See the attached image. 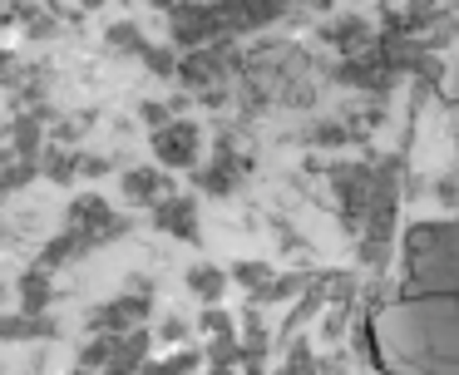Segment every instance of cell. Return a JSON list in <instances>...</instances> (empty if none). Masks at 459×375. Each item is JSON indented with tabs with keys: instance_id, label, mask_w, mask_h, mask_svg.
<instances>
[{
	"instance_id": "83f0119b",
	"label": "cell",
	"mask_w": 459,
	"mask_h": 375,
	"mask_svg": "<svg viewBox=\"0 0 459 375\" xmlns=\"http://www.w3.org/2000/svg\"><path fill=\"white\" fill-rule=\"evenodd\" d=\"M198 326H203L208 336H238V321H232V316L222 311V306H203Z\"/></svg>"
},
{
	"instance_id": "d6a6232c",
	"label": "cell",
	"mask_w": 459,
	"mask_h": 375,
	"mask_svg": "<svg viewBox=\"0 0 459 375\" xmlns=\"http://www.w3.org/2000/svg\"><path fill=\"white\" fill-rule=\"evenodd\" d=\"M21 79V65H15V49H0V84H15Z\"/></svg>"
},
{
	"instance_id": "ffe728a7",
	"label": "cell",
	"mask_w": 459,
	"mask_h": 375,
	"mask_svg": "<svg viewBox=\"0 0 459 375\" xmlns=\"http://www.w3.org/2000/svg\"><path fill=\"white\" fill-rule=\"evenodd\" d=\"M114 345H119V336H90V341L80 345V361H74V365H80L84 375H100L104 361L114 355Z\"/></svg>"
},
{
	"instance_id": "9c48e42d",
	"label": "cell",
	"mask_w": 459,
	"mask_h": 375,
	"mask_svg": "<svg viewBox=\"0 0 459 375\" xmlns=\"http://www.w3.org/2000/svg\"><path fill=\"white\" fill-rule=\"evenodd\" d=\"M15 301H21V316H45L55 306V276L30 266V272L15 282Z\"/></svg>"
},
{
	"instance_id": "f1b7e54d",
	"label": "cell",
	"mask_w": 459,
	"mask_h": 375,
	"mask_svg": "<svg viewBox=\"0 0 459 375\" xmlns=\"http://www.w3.org/2000/svg\"><path fill=\"white\" fill-rule=\"evenodd\" d=\"M346 138H351L346 124H316V128L307 134V144H316V148H341Z\"/></svg>"
},
{
	"instance_id": "2e32d148",
	"label": "cell",
	"mask_w": 459,
	"mask_h": 375,
	"mask_svg": "<svg viewBox=\"0 0 459 375\" xmlns=\"http://www.w3.org/2000/svg\"><path fill=\"white\" fill-rule=\"evenodd\" d=\"M104 45L119 49V55H134V59H139L143 49H149V35H143L139 20H114V25L104 30Z\"/></svg>"
},
{
	"instance_id": "ac0fdd59",
	"label": "cell",
	"mask_w": 459,
	"mask_h": 375,
	"mask_svg": "<svg viewBox=\"0 0 459 375\" xmlns=\"http://www.w3.org/2000/svg\"><path fill=\"white\" fill-rule=\"evenodd\" d=\"M35 178H40V163H35V158H5V168H0V203L11 193H21V188H30Z\"/></svg>"
},
{
	"instance_id": "5b68a950",
	"label": "cell",
	"mask_w": 459,
	"mask_h": 375,
	"mask_svg": "<svg viewBox=\"0 0 459 375\" xmlns=\"http://www.w3.org/2000/svg\"><path fill=\"white\" fill-rule=\"evenodd\" d=\"M153 316V296H134V292H119L109 301H100L90 311V336H129L134 326H143Z\"/></svg>"
},
{
	"instance_id": "836d02e7",
	"label": "cell",
	"mask_w": 459,
	"mask_h": 375,
	"mask_svg": "<svg viewBox=\"0 0 459 375\" xmlns=\"http://www.w3.org/2000/svg\"><path fill=\"white\" fill-rule=\"evenodd\" d=\"M439 197H445V203H459V183L455 178H439V188H435Z\"/></svg>"
},
{
	"instance_id": "d4e9b609",
	"label": "cell",
	"mask_w": 459,
	"mask_h": 375,
	"mask_svg": "<svg viewBox=\"0 0 459 375\" xmlns=\"http://www.w3.org/2000/svg\"><path fill=\"white\" fill-rule=\"evenodd\" d=\"M238 361H242L238 336H212L208 341V365H238Z\"/></svg>"
},
{
	"instance_id": "603a6c76",
	"label": "cell",
	"mask_w": 459,
	"mask_h": 375,
	"mask_svg": "<svg viewBox=\"0 0 459 375\" xmlns=\"http://www.w3.org/2000/svg\"><path fill=\"white\" fill-rule=\"evenodd\" d=\"M55 128H45V144L55 148H74L84 138V118H50Z\"/></svg>"
},
{
	"instance_id": "74e56055",
	"label": "cell",
	"mask_w": 459,
	"mask_h": 375,
	"mask_svg": "<svg viewBox=\"0 0 459 375\" xmlns=\"http://www.w3.org/2000/svg\"><path fill=\"white\" fill-rule=\"evenodd\" d=\"M70 375H84V371H80V365H74V371H70Z\"/></svg>"
},
{
	"instance_id": "1f68e13d",
	"label": "cell",
	"mask_w": 459,
	"mask_h": 375,
	"mask_svg": "<svg viewBox=\"0 0 459 375\" xmlns=\"http://www.w3.org/2000/svg\"><path fill=\"white\" fill-rule=\"evenodd\" d=\"M124 292H134V296H153L159 286H153V276H149V272H129V276H124Z\"/></svg>"
},
{
	"instance_id": "5bb4252c",
	"label": "cell",
	"mask_w": 459,
	"mask_h": 375,
	"mask_svg": "<svg viewBox=\"0 0 459 375\" xmlns=\"http://www.w3.org/2000/svg\"><path fill=\"white\" fill-rule=\"evenodd\" d=\"M321 35H326L336 49H346L351 59L366 55V49H370V25H366L360 15H341V20H331V25L321 30Z\"/></svg>"
},
{
	"instance_id": "52a82bcc",
	"label": "cell",
	"mask_w": 459,
	"mask_h": 375,
	"mask_svg": "<svg viewBox=\"0 0 459 375\" xmlns=\"http://www.w3.org/2000/svg\"><path fill=\"white\" fill-rule=\"evenodd\" d=\"M119 188H124V197H129L134 207H153L159 197L173 193V178L153 163V168H129V173L119 178Z\"/></svg>"
},
{
	"instance_id": "484cf974",
	"label": "cell",
	"mask_w": 459,
	"mask_h": 375,
	"mask_svg": "<svg viewBox=\"0 0 459 375\" xmlns=\"http://www.w3.org/2000/svg\"><path fill=\"white\" fill-rule=\"evenodd\" d=\"M188 331H193V326L183 321L178 311H173V316H163V321L153 326V341H163V345H183V341H188Z\"/></svg>"
},
{
	"instance_id": "d590c367",
	"label": "cell",
	"mask_w": 459,
	"mask_h": 375,
	"mask_svg": "<svg viewBox=\"0 0 459 375\" xmlns=\"http://www.w3.org/2000/svg\"><path fill=\"white\" fill-rule=\"evenodd\" d=\"M104 5V0H80V10H100Z\"/></svg>"
},
{
	"instance_id": "6da1fadb",
	"label": "cell",
	"mask_w": 459,
	"mask_h": 375,
	"mask_svg": "<svg viewBox=\"0 0 459 375\" xmlns=\"http://www.w3.org/2000/svg\"><path fill=\"white\" fill-rule=\"evenodd\" d=\"M65 227H70L90 252H100V247H109V242H119V237L134 232V217L114 213L100 193H80L70 207H65Z\"/></svg>"
},
{
	"instance_id": "8d00e7d4",
	"label": "cell",
	"mask_w": 459,
	"mask_h": 375,
	"mask_svg": "<svg viewBox=\"0 0 459 375\" xmlns=\"http://www.w3.org/2000/svg\"><path fill=\"white\" fill-rule=\"evenodd\" d=\"M11 237H15V232H11V227H0V247H5V242H11Z\"/></svg>"
},
{
	"instance_id": "44dd1931",
	"label": "cell",
	"mask_w": 459,
	"mask_h": 375,
	"mask_svg": "<svg viewBox=\"0 0 459 375\" xmlns=\"http://www.w3.org/2000/svg\"><path fill=\"white\" fill-rule=\"evenodd\" d=\"M272 276H277V272H272L267 262H232L228 282H232V286H242V292H247V296H257L262 286L272 282Z\"/></svg>"
},
{
	"instance_id": "ab89813d",
	"label": "cell",
	"mask_w": 459,
	"mask_h": 375,
	"mask_svg": "<svg viewBox=\"0 0 459 375\" xmlns=\"http://www.w3.org/2000/svg\"><path fill=\"white\" fill-rule=\"evenodd\" d=\"M0 296H5V286H0Z\"/></svg>"
},
{
	"instance_id": "4fadbf2b",
	"label": "cell",
	"mask_w": 459,
	"mask_h": 375,
	"mask_svg": "<svg viewBox=\"0 0 459 375\" xmlns=\"http://www.w3.org/2000/svg\"><path fill=\"white\" fill-rule=\"evenodd\" d=\"M5 138H11V158H40L45 124L35 114H15L11 124H5Z\"/></svg>"
},
{
	"instance_id": "f546056e",
	"label": "cell",
	"mask_w": 459,
	"mask_h": 375,
	"mask_svg": "<svg viewBox=\"0 0 459 375\" xmlns=\"http://www.w3.org/2000/svg\"><path fill=\"white\" fill-rule=\"evenodd\" d=\"M139 118H143V128L153 134V128H163L173 114H169V104H163V99H143V104H139Z\"/></svg>"
},
{
	"instance_id": "7a4b0ae2",
	"label": "cell",
	"mask_w": 459,
	"mask_h": 375,
	"mask_svg": "<svg viewBox=\"0 0 459 375\" xmlns=\"http://www.w3.org/2000/svg\"><path fill=\"white\" fill-rule=\"evenodd\" d=\"M242 178H247V158L232 148V134H218L212 158L193 168V188H198V193H212V197H232L242 188Z\"/></svg>"
},
{
	"instance_id": "ba28073f",
	"label": "cell",
	"mask_w": 459,
	"mask_h": 375,
	"mask_svg": "<svg viewBox=\"0 0 459 375\" xmlns=\"http://www.w3.org/2000/svg\"><path fill=\"white\" fill-rule=\"evenodd\" d=\"M149 345H153V331L149 326H134L129 336H119V345H114V355L104 361L100 375H139V365L149 361Z\"/></svg>"
},
{
	"instance_id": "7c38bea8",
	"label": "cell",
	"mask_w": 459,
	"mask_h": 375,
	"mask_svg": "<svg viewBox=\"0 0 459 375\" xmlns=\"http://www.w3.org/2000/svg\"><path fill=\"white\" fill-rule=\"evenodd\" d=\"M80 257H90V247L80 242V237L70 232V227H65V232H55L50 242L40 247V257H35V266H40V272H60V266H70V262H80Z\"/></svg>"
},
{
	"instance_id": "8fae6325",
	"label": "cell",
	"mask_w": 459,
	"mask_h": 375,
	"mask_svg": "<svg viewBox=\"0 0 459 375\" xmlns=\"http://www.w3.org/2000/svg\"><path fill=\"white\" fill-rule=\"evenodd\" d=\"M183 286H188L193 296H198L203 306H222V292H228V272L222 266H212V262H193L188 272H183Z\"/></svg>"
},
{
	"instance_id": "9a60e30c",
	"label": "cell",
	"mask_w": 459,
	"mask_h": 375,
	"mask_svg": "<svg viewBox=\"0 0 459 375\" xmlns=\"http://www.w3.org/2000/svg\"><path fill=\"white\" fill-rule=\"evenodd\" d=\"M311 286V276L307 272H287V276H272L267 286H262L257 296H247L252 306H277V301H291V296H301Z\"/></svg>"
},
{
	"instance_id": "30bf717a",
	"label": "cell",
	"mask_w": 459,
	"mask_h": 375,
	"mask_svg": "<svg viewBox=\"0 0 459 375\" xmlns=\"http://www.w3.org/2000/svg\"><path fill=\"white\" fill-rule=\"evenodd\" d=\"M0 341H60V321L45 316H0Z\"/></svg>"
},
{
	"instance_id": "3957f363",
	"label": "cell",
	"mask_w": 459,
	"mask_h": 375,
	"mask_svg": "<svg viewBox=\"0 0 459 375\" xmlns=\"http://www.w3.org/2000/svg\"><path fill=\"white\" fill-rule=\"evenodd\" d=\"M169 35H173V45L188 55V49H203L222 35V20L208 0H173L169 5Z\"/></svg>"
},
{
	"instance_id": "d6986e66",
	"label": "cell",
	"mask_w": 459,
	"mask_h": 375,
	"mask_svg": "<svg viewBox=\"0 0 459 375\" xmlns=\"http://www.w3.org/2000/svg\"><path fill=\"white\" fill-rule=\"evenodd\" d=\"M203 365V355L193 351V345H178V351L169 355V361H143L139 375H193Z\"/></svg>"
},
{
	"instance_id": "e575fe53",
	"label": "cell",
	"mask_w": 459,
	"mask_h": 375,
	"mask_svg": "<svg viewBox=\"0 0 459 375\" xmlns=\"http://www.w3.org/2000/svg\"><path fill=\"white\" fill-rule=\"evenodd\" d=\"M208 375H238V365H208Z\"/></svg>"
},
{
	"instance_id": "f35d334b",
	"label": "cell",
	"mask_w": 459,
	"mask_h": 375,
	"mask_svg": "<svg viewBox=\"0 0 459 375\" xmlns=\"http://www.w3.org/2000/svg\"><path fill=\"white\" fill-rule=\"evenodd\" d=\"M0 134H5V118H0Z\"/></svg>"
},
{
	"instance_id": "8992f818",
	"label": "cell",
	"mask_w": 459,
	"mask_h": 375,
	"mask_svg": "<svg viewBox=\"0 0 459 375\" xmlns=\"http://www.w3.org/2000/svg\"><path fill=\"white\" fill-rule=\"evenodd\" d=\"M198 213H203V207H198V197H193V193H169V197H159V203L149 207V217H153V227H159V232L178 237V242H193V247L203 242Z\"/></svg>"
},
{
	"instance_id": "4316f807",
	"label": "cell",
	"mask_w": 459,
	"mask_h": 375,
	"mask_svg": "<svg viewBox=\"0 0 459 375\" xmlns=\"http://www.w3.org/2000/svg\"><path fill=\"white\" fill-rule=\"evenodd\" d=\"M21 30H25V39H50V35H60V15L55 10H35Z\"/></svg>"
},
{
	"instance_id": "7402d4cb",
	"label": "cell",
	"mask_w": 459,
	"mask_h": 375,
	"mask_svg": "<svg viewBox=\"0 0 459 375\" xmlns=\"http://www.w3.org/2000/svg\"><path fill=\"white\" fill-rule=\"evenodd\" d=\"M143 69H149V74L153 79H173V74H178V49H173V45H153V39H149V49H143Z\"/></svg>"
},
{
	"instance_id": "277c9868",
	"label": "cell",
	"mask_w": 459,
	"mask_h": 375,
	"mask_svg": "<svg viewBox=\"0 0 459 375\" xmlns=\"http://www.w3.org/2000/svg\"><path fill=\"white\" fill-rule=\"evenodd\" d=\"M149 148L153 158H159V168L169 173V168H198V153H203V128L193 124V118H169L163 128H153L149 134Z\"/></svg>"
},
{
	"instance_id": "e0dca14e",
	"label": "cell",
	"mask_w": 459,
	"mask_h": 375,
	"mask_svg": "<svg viewBox=\"0 0 459 375\" xmlns=\"http://www.w3.org/2000/svg\"><path fill=\"white\" fill-rule=\"evenodd\" d=\"M74 148H55V144H45L40 148V158H35V163H40V178H50V183H74Z\"/></svg>"
},
{
	"instance_id": "cb8c5ba5",
	"label": "cell",
	"mask_w": 459,
	"mask_h": 375,
	"mask_svg": "<svg viewBox=\"0 0 459 375\" xmlns=\"http://www.w3.org/2000/svg\"><path fill=\"white\" fill-rule=\"evenodd\" d=\"M281 375H316V355H311V345L301 341H291V351H287V365H281Z\"/></svg>"
},
{
	"instance_id": "4dcf8cb0",
	"label": "cell",
	"mask_w": 459,
	"mask_h": 375,
	"mask_svg": "<svg viewBox=\"0 0 459 375\" xmlns=\"http://www.w3.org/2000/svg\"><path fill=\"white\" fill-rule=\"evenodd\" d=\"M109 158H104V153H80V158H74V178H104V173H109Z\"/></svg>"
}]
</instances>
